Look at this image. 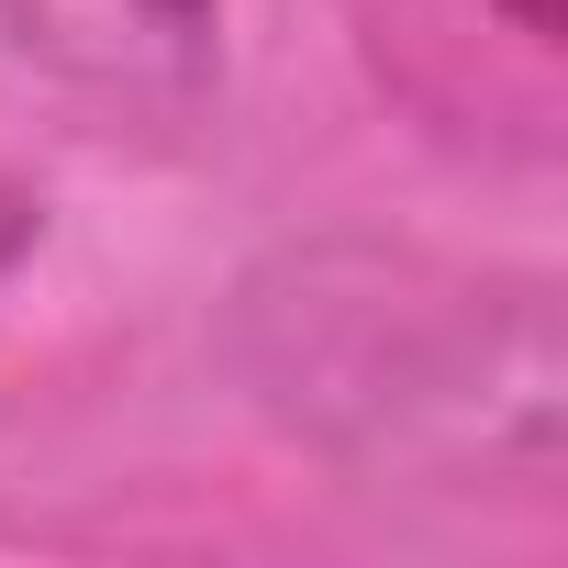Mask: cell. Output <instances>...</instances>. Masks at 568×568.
<instances>
[{
    "label": "cell",
    "instance_id": "cell-1",
    "mask_svg": "<svg viewBox=\"0 0 568 568\" xmlns=\"http://www.w3.org/2000/svg\"><path fill=\"white\" fill-rule=\"evenodd\" d=\"M223 368L245 402L402 490H557L568 346L535 267H457L379 234H313L234 278Z\"/></svg>",
    "mask_w": 568,
    "mask_h": 568
},
{
    "label": "cell",
    "instance_id": "cell-2",
    "mask_svg": "<svg viewBox=\"0 0 568 568\" xmlns=\"http://www.w3.org/2000/svg\"><path fill=\"white\" fill-rule=\"evenodd\" d=\"M390 112L490 168H546L568 134V0H346Z\"/></svg>",
    "mask_w": 568,
    "mask_h": 568
},
{
    "label": "cell",
    "instance_id": "cell-3",
    "mask_svg": "<svg viewBox=\"0 0 568 568\" xmlns=\"http://www.w3.org/2000/svg\"><path fill=\"white\" fill-rule=\"evenodd\" d=\"M278 12L291 0H0V34L101 123L190 134L256 90Z\"/></svg>",
    "mask_w": 568,
    "mask_h": 568
},
{
    "label": "cell",
    "instance_id": "cell-4",
    "mask_svg": "<svg viewBox=\"0 0 568 568\" xmlns=\"http://www.w3.org/2000/svg\"><path fill=\"white\" fill-rule=\"evenodd\" d=\"M34 245H45V201H34L23 179H0V278H12Z\"/></svg>",
    "mask_w": 568,
    "mask_h": 568
}]
</instances>
